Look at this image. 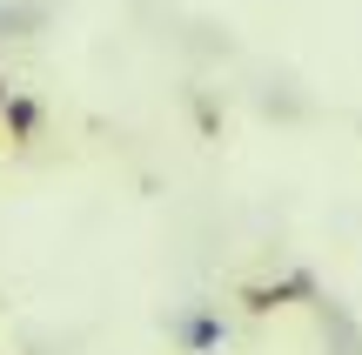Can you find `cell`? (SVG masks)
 I'll use <instances>...</instances> for the list:
<instances>
[{"label":"cell","instance_id":"cell-1","mask_svg":"<svg viewBox=\"0 0 362 355\" xmlns=\"http://www.w3.org/2000/svg\"><path fill=\"white\" fill-rule=\"evenodd\" d=\"M0 101H7V80H0Z\"/></svg>","mask_w":362,"mask_h":355}]
</instances>
